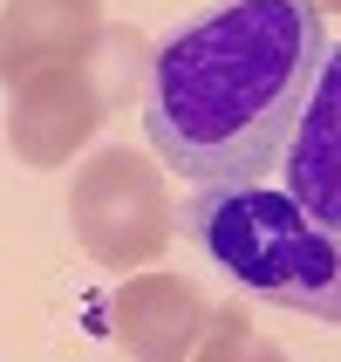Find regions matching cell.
Returning a JSON list of instances; mask_svg holds the SVG:
<instances>
[{"label": "cell", "instance_id": "cell-7", "mask_svg": "<svg viewBox=\"0 0 341 362\" xmlns=\"http://www.w3.org/2000/svg\"><path fill=\"white\" fill-rule=\"evenodd\" d=\"M287 199L314 226L341 233V41L314 82V96H307L294 144H287Z\"/></svg>", "mask_w": 341, "mask_h": 362}, {"label": "cell", "instance_id": "cell-3", "mask_svg": "<svg viewBox=\"0 0 341 362\" xmlns=\"http://www.w3.org/2000/svg\"><path fill=\"white\" fill-rule=\"evenodd\" d=\"M68 226L96 267L137 274V267H157L164 246L178 240V205L143 151H96L68 185Z\"/></svg>", "mask_w": 341, "mask_h": 362}, {"label": "cell", "instance_id": "cell-1", "mask_svg": "<svg viewBox=\"0 0 341 362\" xmlns=\"http://www.w3.org/2000/svg\"><path fill=\"white\" fill-rule=\"evenodd\" d=\"M335 35L314 0H219L143 69V137L198 192L260 185L287 158Z\"/></svg>", "mask_w": 341, "mask_h": 362}, {"label": "cell", "instance_id": "cell-5", "mask_svg": "<svg viewBox=\"0 0 341 362\" xmlns=\"http://www.w3.org/2000/svg\"><path fill=\"white\" fill-rule=\"evenodd\" d=\"M116 41L102 0H7L0 7V82L20 89L41 69L96 62Z\"/></svg>", "mask_w": 341, "mask_h": 362}, {"label": "cell", "instance_id": "cell-8", "mask_svg": "<svg viewBox=\"0 0 341 362\" xmlns=\"http://www.w3.org/2000/svg\"><path fill=\"white\" fill-rule=\"evenodd\" d=\"M191 362H287V349H280V342H266L239 301H219V308H212L205 342L191 349Z\"/></svg>", "mask_w": 341, "mask_h": 362}, {"label": "cell", "instance_id": "cell-6", "mask_svg": "<svg viewBox=\"0 0 341 362\" xmlns=\"http://www.w3.org/2000/svg\"><path fill=\"white\" fill-rule=\"evenodd\" d=\"M109 322L137 362H191V349L212 328V301L184 274H130L109 301Z\"/></svg>", "mask_w": 341, "mask_h": 362}, {"label": "cell", "instance_id": "cell-2", "mask_svg": "<svg viewBox=\"0 0 341 362\" xmlns=\"http://www.w3.org/2000/svg\"><path fill=\"white\" fill-rule=\"evenodd\" d=\"M184 233L205 246V260L225 267L246 294L280 301L307 322L341 328V233L314 226L287 185H232V192H191Z\"/></svg>", "mask_w": 341, "mask_h": 362}, {"label": "cell", "instance_id": "cell-9", "mask_svg": "<svg viewBox=\"0 0 341 362\" xmlns=\"http://www.w3.org/2000/svg\"><path fill=\"white\" fill-rule=\"evenodd\" d=\"M314 7H321V14H328V21H335V14H341V0H314Z\"/></svg>", "mask_w": 341, "mask_h": 362}, {"label": "cell", "instance_id": "cell-4", "mask_svg": "<svg viewBox=\"0 0 341 362\" xmlns=\"http://www.w3.org/2000/svg\"><path fill=\"white\" fill-rule=\"evenodd\" d=\"M130 55L137 41L116 35L96 62H76V69H41L20 89H7V144H14L20 164H41L55 171L82 151V144L102 130V117L123 103L130 89Z\"/></svg>", "mask_w": 341, "mask_h": 362}]
</instances>
